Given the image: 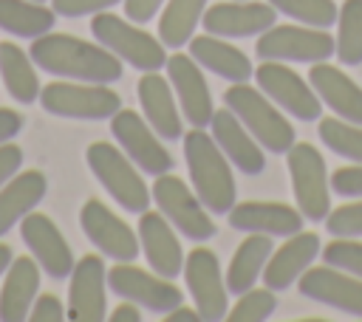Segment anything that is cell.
I'll list each match as a JSON object with an SVG mask.
<instances>
[{"instance_id": "18", "label": "cell", "mask_w": 362, "mask_h": 322, "mask_svg": "<svg viewBox=\"0 0 362 322\" xmlns=\"http://www.w3.org/2000/svg\"><path fill=\"white\" fill-rule=\"evenodd\" d=\"M297 288L303 297L337 308L348 316L362 319V277H354L348 271H339L334 266H311L297 280Z\"/></svg>"}, {"instance_id": "47", "label": "cell", "mask_w": 362, "mask_h": 322, "mask_svg": "<svg viewBox=\"0 0 362 322\" xmlns=\"http://www.w3.org/2000/svg\"><path fill=\"white\" fill-rule=\"evenodd\" d=\"M11 260H14V254H11V249L6 246V243H0V277L8 271V266H11Z\"/></svg>"}, {"instance_id": "7", "label": "cell", "mask_w": 362, "mask_h": 322, "mask_svg": "<svg viewBox=\"0 0 362 322\" xmlns=\"http://www.w3.org/2000/svg\"><path fill=\"white\" fill-rule=\"evenodd\" d=\"M40 107L59 119L102 121L122 110V99L110 85L96 82H48L40 90Z\"/></svg>"}, {"instance_id": "30", "label": "cell", "mask_w": 362, "mask_h": 322, "mask_svg": "<svg viewBox=\"0 0 362 322\" xmlns=\"http://www.w3.org/2000/svg\"><path fill=\"white\" fill-rule=\"evenodd\" d=\"M0 79L8 90V96L20 105H34L40 102V76L31 54H25L17 42H0Z\"/></svg>"}, {"instance_id": "36", "label": "cell", "mask_w": 362, "mask_h": 322, "mask_svg": "<svg viewBox=\"0 0 362 322\" xmlns=\"http://www.w3.org/2000/svg\"><path fill=\"white\" fill-rule=\"evenodd\" d=\"M274 308H277V299L272 288H249L238 294V302L229 308L226 319L229 322H266L272 319Z\"/></svg>"}, {"instance_id": "23", "label": "cell", "mask_w": 362, "mask_h": 322, "mask_svg": "<svg viewBox=\"0 0 362 322\" xmlns=\"http://www.w3.org/2000/svg\"><path fill=\"white\" fill-rule=\"evenodd\" d=\"M209 130H212L215 144L223 150V155L232 161V167H238L243 175H260L266 169L263 147L229 107H221L212 113Z\"/></svg>"}, {"instance_id": "21", "label": "cell", "mask_w": 362, "mask_h": 322, "mask_svg": "<svg viewBox=\"0 0 362 322\" xmlns=\"http://www.w3.org/2000/svg\"><path fill=\"white\" fill-rule=\"evenodd\" d=\"M139 243L150 268L167 280H175L184 271V251L175 234V226L161 212H141L139 217Z\"/></svg>"}, {"instance_id": "4", "label": "cell", "mask_w": 362, "mask_h": 322, "mask_svg": "<svg viewBox=\"0 0 362 322\" xmlns=\"http://www.w3.org/2000/svg\"><path fill=\"white\" fill-rule=\"evenodd\" d=\"M85 161L88 169L93 172V178L107 189V195L133 215H141L150 209L153 192L144 184L139 167L124 155L122 147H113L110 141H93L85 150Z\"/></svg>"}, {"instance_id": "22", "label": "cell", "mask_w": 362, "mask_h": 322, "mask_svg": "<svg viewBox=\"0 0 362 322\" xmlns=\"http://www.w3.org/2000/svg\"><path fill=\"white\" fill-rule=\"evenodd\" d=\"M136 96H139V105H141L147 124L158 133V138L178 141L184 136L181 110L175 105L170 79H164L158 71H144L139 85H136Z\"/></svg>"}, {"instance_id": "5", "label": "cell", "mask_w": 362, "mask_h": 322, "mask_svg": "<svg viewBox=\"0 0 362 322\" xmlns=\"http://www.w3.org/2000/svg\"><path fill=\"white\" fill-rule=\"evenodd\" d=\"M90 34L96 37L99 45H105L110 54H116L122 62L133 65L136 71H161L167 65V51L164 42L158 37H153L150 31L139 28V23L110 14V11H99L90 20Z\"/></svg>"}, {"instance_id": "31", "label": "cell", "mask_w": 362, "mask_h": 322, "mask_svg": "<svg viewBox=\"0 0 362 322\" xmlns=\"http://www.w3.org/2000/svg\"><path fill=\"white\" fill-rule=\"evenodd\" d=\"M57 23V11L37 0H0V31L23 40L48 34Z\"/></svg>"}, {"instance_id": "40", "label": "cell", "mask_w": 362, "mask_h": 322, "mask_svg": "<svg viewBox=\"0 0 362 322\" xmlns=\"http://www.w3.org/2000/svg\"><path fill=\"white\" fill-rule=\"evenodd\" d=\"M331 189L342 198H362V164H348L331 172Z\"/></svg>"}, {"instance_id": "17", "label": "cell", "mask_w": 362, "mask_h": 322, "mask_svg": "<svg viewBox=\"0 0 362 322\" xmlns=\"http://www.w3.org/2000/svg\"><path fill=\"white\" fill-rule=\"evenodd\" d=\"M20 237L25 243V249L31 251V257L37 260V266L51 277V280H65L74 271V251L68 246V240L62 237V232L57 229V223L42 215V212H28L20 220Z\"/></svg>"}, {"instance_id": "8", "label": "cell", "mask_w": 362, "mask_h": 322, "mask_svg": "<svg viewBox=\"0 0 362 322\" xmlns=\"http://www.w3.org/2000/svg\"><path fill=\"white\" fill-rule=\"evenodd\" d=\"M255 54L260 59H277V62H328L334 56V37L325 28L303 25V23H286L266 28L257 42Z\"/></svg>"}, {"instance_id": "38", "label": "cell", "mask_w": 362, "mask_h": 322, "mask_svg": "<svg viewBox=\"0 0 362 322\" xmlns=\"http://www.w3.org/2000/svg\"><path fill=\"white\" fill-rule=\"evenodd\" d=\"M322 223L334 237H362V198H351V203L331 209Z\"/></svg>"}, {"instance_id": "2", "label": "cell", "mask_w": 362, "mask_h": 322, "mask_svg": "<svg viewBox=\"0 0 362 322\" xmlns=\"http://www.w3.org/2000/svg\"><path fill=\"white\" fill-rule=\"evenodd\" d=\"M181 141H184V161H187L195 195L212 215H229V209L238 203L232 161L223 155L215 138L204 133V127H192L189 133L181 136Z\"/></svg>"}, {"instance_id": "1", "label": "cell", "mask_w": 362, "mask_h": 322, "mask_svg": "<svg viewBox=\"0 0 362 322\" xmlns=\"http://www.w3.org/2000/svg\"><path fill=\"white\" fill-rule=\"evenodd\" d=\"M28 54L40 71L59 79L96 82V85H110L122 79V59L116 54H110L99 42H88L74 34L48 31L31 40Z\"/></svg>"}, {"instance_id": "6", "label": "cell", "mask_w": 362, "mask_h": 322, "mask_svg": "<svg viewBox=\"0 0 362 322\" xmlns=\"http://www.w3.org/2000/svg\"><path fill=\"white\" fill-rule=\"evenodd\" d=\"M286 164L300 215L311 223L325 220L331 212V175L322 153L308 141H294L286 153Z\"/></svg>"}, {"instance_id": "28", "label": "cell", "mask_w": 362, "mask_h": 322, "mask_svg": "<svg viewBox=\"0 0 362 322\" xmlns=\"http://www.w3.org/2000/svg\"><path fill=\"white\" fill-rule=\"evenodd\" d=\"M48 192V178L40 169H20L6 186H0V237L11 232Z\"/></svg>"}, {"instance_id": "19", "label": "cell", "mask_w": 362, "mask_h": 322, "mask_svg": "<svg viewBox=\"0 0 362 322\" xmlns=\"http://www.w3.org/2000/svg\"><path fill=\"white\" fill-rule=\"evenodd\" d=\"M164 68H167V79L175 90V99L181 105V116L192 127H209L215 107H212V93H209L201 65L189 54H181V48H178L173 56H167Z\"/></svg>"}, {"instance_id": "37", "label": "cell", "mask_w": 362, "mask_h": 322, "mask_svg": "<svg viewBox=\"0 0 362 322\" xmlns=\"http://www.w3.org/2000/svg\"><path fill=\"white\" fill-rule=\"evenodd\" d=\"M320 254H322V263H328V266H334L339 271H348L354 277H362V243L359 240L337 237Z\"/></svg>"}, {"instance_id": "15", "label": "cell", "mask_w": 362, "mask_h": 322, "mask_svg": "<svg viewBox=\"0 0 362 322\" xmlns=\"http://www.w3.org/2000/svg\"><path fill=\"white\" fill-rule=\"evenodd\" d=\"M68 319L102 322L107 319V268L99 254H85L74 263L68 277Z\"/></svg>"}, {"instance_id": "33", "label": "cell", "mask_w": 362, "mask_h": 322, "mask_svg": "<svg viewBox=\"0 0 362 322\" xmlns=\"http://www.w3.org/2000/svg\"><path fill=\"white\" fill-rule=\"evenodd\" d=\"M334 54L339 65H348V68L362 65V0H345L339 6Z\"/></svg>"}, {"instance_id": "46", "label": "cell", "mask_w": 362, "mask_h": 322, "mask_svg": "<svg viewBox=\"0 0 362 322\" xmlns=\"http://www.w3.org/2000/svg\"><path fill=\"white\" fill-rule=\"evenodd\" d=\"M164 322H201V314L192 311V308L178 305V308H173L170 314H164Z\"/></svg>"}, {"instance_id": "16", "label": "cell", "mask_w": 362, "mask_h": 322, "mask_svg": "<svg viewBox=\"0 0 362 322\" xmlns=\"http://www.w3.org/2000/svg\"><path fill=\"white\" fill-rule=\"evenodd\" d=\"M204 31L226 40H243V37H260L266 28L277 23V8L272 3L257 0H223L204 11L201 17Z\"/></svg>"}, {"instance_id": "20", "label": "cell", "mask_w": 362, "mask_h": 322, "mask_svg": "<svg viewBox=\"0 0 362 322\" xmlns=\"http://www.w3.org/2000/svg\"><path fill=\"white\" fill-rule=\"evenodd\" d=\"M229 226L246 234H269V237H288L303 229L300 209L277 201H243L229 209Z\"/></svg>"}, {"instance_id": "32", "label": "cell", "mask_w": 362, "mask_h": 322, "mask_svg": "<svg viewBox=\"0 0 362 322\" xmlns=\"http://www.w3.org/2000/svg\"><path fill=\"white\" fill-rule=\"evenodd\" d=\"M206 11V0H167L158 14V40L164 48H181L195 37V28Z\"/></svg>"}, {"instance_id": "43", "label": "cell", "mask_w": 362, "mask_h": 322, "mask_svg": "<svg viewBox=\"0 0 362 322\" xmlns=\"http://www.w3.org/2000/svg\"><path fill=\"white\" fill-rule=\"evenodd\" d=\"M164 3L167 0H124V17L139 23V25H144V23H150L161 11Z\"/></svg>"}, {"instance_id": "25", "label": "cell", "mask_w": 362, "mask_h": 322, "mask_svg": "<svg viewBox=\"0 0 362 322\" xmlns=\"http://www.w3.org/2000/svg\"><path fill=\"white\" fill-rule=\"evenodd\" d=\"M308 82L317 90L320 102L334 110V116L362 124V88L348 73H342L331 62H314L308 71Z\"/></svg>"}, {"instance_id": "26", "label": "cell", "mask_w": 362, "mask_h": 322, "mask_svg": "<svg viewBox=\"0 0 362 322\" xmlns=\"http://www.w3.org/2000/svg\"><path fill=\"white\" fill-rule=\"evenodd\" d=\"M40 266L34 257H14L0 288V322H25L40 291Z\"/></svg>"}, {"instance_id": "41", "label": "cell", "mask_w": 362, "mask_h": 322, "mask_svg": "<svg viewBox=\"0 0 362 322\" xmlns=\"http://www.w3.org/2000/svg\"><path fill=\"white\" fill-rule=\"evenodd\" d=\"M65 316H68L65 305L54 294H37V299L31 305V314H28L31 322H62Z\"/></svg>"}, {"instance_id": "12", "label": "cell", "mask_w": 362, "mask_h": 322, "mask_svg": "<svg viewBox=\"0 0 362 322\" xmlns=\"http://www.w3.org/2000/svg\"><path fill=\"white\" fill-rule=\"evenodd\" d=\"M184 282L189 288V297L195 302V311L201 314V322H221L226 319L229 308V291L226 280L221 274L218 254L206 246H195L184 257Z\"/></svg>"}, {"instance_id": "11", "label": "cell", "mask_w": 362, "mask_h": 322, "mask_svg": "<svg viewBox=\"0 0 362 322\" xmlns=\"http://www.w3.org/2000/svg\"><path fill=\"white\" fill-rule=\"evenodd\" d=\"M107 288L116 297L130 299V302H136L139 308H147L156 316H164L173 308L184 305V294H181L178 285H173L167 277H161L156 271L150 274V271H144L133 263H116L107 271Z\"/></svg>"}, {"instance_id": "24", "label": "cell", "mask_w": 362, "mask_h": 322, "mask_svg": "<svg viewBox=\"0 0 362 322\" xmlns=\"http://www.w3.org/2000/svg\"><path fill=\"white\" fill-rule=\"evenodd\" d=\"M322 251L320 237L314 232H297L288 234V240L272 251L266 268H263V285L272 291H286L291 288L305 268H311V263L317 260V254Z\"/></svg>"}, {"instance_id": "35", "label": "cell", "mask_w": 362, "mask_h": 322, "mask_svg": "<svg viewBox=\"0 0 362 322\" xmlns=\"http://www.w3.org/2000/svg\"><path fill=\"white\" fill-rule=\"evenodd\" d=\"M277 14L291 17L294 23L314 25V28H331L337 25L339 8L334 0H269Z\"/></svg>"}, {"instance_id": "29", "label": "cell", "mask_w": 362, "mask_h": 322, "mask_svg": "<svg viewBox=\"0 0 362 322\" xmlns=\"http://www.w3.org/2000/svg\"><path fill=\"white\" fill-rule=\"evenodd\" d=\"M274 251V240L269 234H249L232 254L229 266H226V291L229 294H243L249 291L260 277H263V268L269 263Z\"/></svg>"}, {"instance_id": "3", "label": "cell", "mask_w": 362, "mask_h": 322, "mask_svg": "<svg viewBox=\"0 0 362 322\" xmlns=\"http://www.w3.org/2000/svg\"><path fill=\"white\" fill-rule=\"evenodd\" d=\"M223 105L240 119V124L272 155H286L288 147L294 144L291 121L286 119L280 107H274V102L260 88H252L246 82H232L223 90Z\"/></svg>"}, {"instance_id": "34", "label": "cell", "mask_w": 362, "mask_h": 322, "mask_svg": "<svg viewBox=\"0 0 362 322\" xmlns=\"http://www.w3.org/2000/svg\"><path fill=\"white\" fill-rule=\"evenodd\" d=\"M317 130H320V141L331 153L348 158L351 164H362V124L345 121L339 116H322Z\"/></svg>"}, {"instance_id": "39", "label": "cell", "mask_w": 362, "mask_h": 322, "mask_svg": "<svg viewBox=\"0 0 362 322\" xmlns=\"http://www.w3.org/2000/svg\"><path fill=\"white\" fill-rule=\"evenodd\" d=\"M116 3H124V0H51V8L57 11V17L76 20V17H85V14L107 11Z\"/></svg>"}, {"instance_id": "10", "label": "cell", "mask_w": 362, "mask_h": 322, "mask_svg": "<svg viewBox=\"0 0 362 322\" xmlns=\"http://www.w3.org/2000/svg\"><path fill=\"white\" fill-rule=\"evenodd\" d=\"M255 82L283 113L294 116L297 121H317L325 107L317 90L311 88V82L303 79L297 71H291L288 62L263 59L255 68Z\"/></svg>"}, {"instance_id": "42", "label": "cell", "mask_w": 362, "mask_h": 322, "mask_svg": "<svg viewBox=\"0 0 362 322\" xmlns=\"http://www.w3.org/2000/svg\"><path fill=\"white\" fill-rule=\"evenodd\" d=\"M23 167V150L14 141L0 144V186H6Z\"/></svg>"}, {"instance_id": "14", "label": "cell", "mask_w": 362, "mask_h": 322, "mask_svg": "<svg viewBox=\"0 0 362 322\" xmlns=\"http://www.w3.org/2000/svg\"><path fill=\"white\" fill-rule=\"evenodd\" d=\"M79 226H82L85 237L113 263H133L141 251L139 234L119 215H113L99 198H90L82 203Z\"/></svg>"}, {"instance_id": "44", "label": "cell", "mask_w": 362, "mask_h": 322, "mask_svg": "<svg viewBox=\"0 0 362 322\" xmlns=\"http://www.w3.org/2000/svg\"><path fill=\"white\" fill-rule=\"evenodd\" d=\"M23 130V116L11 107H0V144L11 141Z\"/></svg>"}, {"instance_id": "9", "label": "cell", "mask_w": 362, "mask_h": 322, "mask_svg": "<svg viewBox=\"0 0 362 322\" xmlns=\"http://www.w3.org/2000/svg\"><path fill=\"white\" fill-rule=\"evenodd\" d=\"M153 201L158 206V212L175 226V232H181L187 240H209L218 229H215V220L209 217V209L201 203V198L195 195V189H189L178 175L164 172V175H156V184H153Z\"/></svg>"}, {"instance_id": "48", "label": "cell", "mask_w": 362, "mask_h": 322, "mask_svg": "<svg viewBox=\"0 0 362 322\" xmlns=\"http://www.w3.org/2000/svg\"><path fill=\"white\" fill-rule=\"evenodd\" d=\"M37 3H45V0H37Z\"/></svg>"}, {"instance_id": "13", "label": "cell", "mask_w": 362, "mask_h": 322, "mask_svg": "<svg viewBox=\"0 0 362 322\" xmlns=\"http://www.w3.org/2000/svg\"><path fill=\"white\" fill-rule=\"evenodd\" d=\"M110 133L116 138V144L124 150V155L147 175H164L173 169V155L164 150V144L158 141V133L147 124L144 116H139L136 110H116L110 116Z\"/></svg>"}, {"instance_id": "27", "label": "cell", "mask_w": 362, "mask_h": 322, "mask_svg": "<svg viewBox=\"0 0 362 322\" xmlns=\"http://www.w3.org/2000/svg\"><path fill=\"white\" fill-rule=\"evenodd\" d=\"M187 45H189V56L204 71H212L226 82H249V76H255V65L249 62V56L215 34L192 37Z\"/></svg>"}, {"instance_id": "45", "label": "cell", "mask_w": 362, "mask_h": 322, "mask_svg": "<svg viewBox=\"0 0 362 322\" xmlns=\"http://www.w3.org/2000/svg\"><path fill=\"white\" fill-rule=\"evenodd\" d=\"M107 319H110V322H141V311H139L136 302L124 299L122 305L113 308V314H107Z\"/></svg>"}]
</instances>
